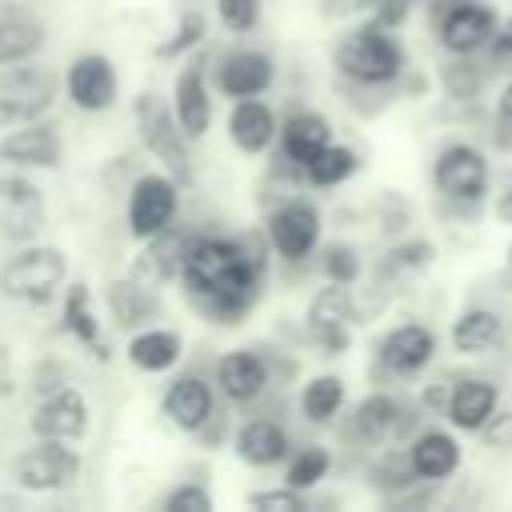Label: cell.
<instances>
[{"label":"cell","instance_id":"36","mask_svg":"<svg viewBox=\"0 0 512 512\" xmlns=\"http://www.w3.org/2000/svg\"><path fill=\"white\" fill-rule=\"evenodd\" d=\"M328 468H332V456H328L324 448H316V444H304V448L292 456V464H288V472H284V484L296 488V492H304V488L320 484V480L328 476Z\"/></svg>","mask_w":512,"mask_h":512},{"label":"cell","instance_id":"21","mask_svg":"<svg viewBox=\"0 0 512 512\" xmlns=\"http://www.w3.org/2000/svg\"><path fill=\"white\" fill-rule=\"evenodd\" d=\"M272 76H276L272 56L248 48V52H232V56L220 64L216 84H220L224 96L244 100V96H260V92H268V88H272Z\"/></svg>","mask_w":512,"mask_h":512},{"label":"cell","instance_id":"2","mask_svg":"<svg viewBox=\"0 0 512 512\" xmlns=\"http://www.w3.org/2000/svg\"><path fill=\"white\" fill-rule=\"evenodd\" d=\"M336 68L356 84H392L404 72V48L392 40L388 28L364 24L340 40Z\"/></svg>","mask_w":512,"mask_h":512},{"label":"cell","instance_id":"19","mask_svg":"<svg viewBox=\"0 0 512 512\" xmlns=\"http://www.w3.org/2000/svg\"><path fill=\"white\" fill-rule=\"evenodd\" d=\"M160 412L180 432H200L208 424V416L216 412V400H212L208 380H200V376H176L164 388V396H160Z\"/></svg>","mask_w":512,"mask_h":512},{"label":"cell","instance_id":"40","mask_svg":"<svg viewBox=\"0 0 512 512\" xmlns=\"http://www.w3.org/2000/svg\"><path fill=\"white\" fill-rule=\"evenodd\" d=\"M164 512H212V492L204 484H180L160 500Z\"/></svg>","mask_w":512,"mask_h":512},{"label":"cell","instance_id":"16","mask_svg":"<svg viewBox=\"0 0 512 512\" xmlns=\"http://www.w3.org/2000/svg\"><path fill=\"white\" fill-rule=\"evenodd\" d=\"M172 116L176 124L184 128L188 140L204 136L208 124H212V100H208V76H204V60L192 56L180 76H176V88H172Z\"/></svg>","mask_w":512,"mask_h":512},{"label":"cell","instance_id":"26","mask_svg":"<svg viewBox=\"0 0 512 512\" xmlns=\"http://www.w3.org/2000/svg\"><path fill=\"white\" fill-rule=\"evenodd\" d=\"M216 384L232 404H252L268 384V368L256 352H228L216 364Z\"/></svg>","mask_w":512,"mask_h":512},{"label":"cell","instance_id":"43","mask_svg":"<svg viewBox=\"0 0 512 512\" xmlns=\"http://www.w3.org/2000/svg\"><path fill=\"white\" fill-rule=\"evenodd\" d=\"M484 48H488L492 72H512V20L496 24V32H492V40Z\"/></svg>","mask_w":512,"mask_h":512},{"label":"cell","instance_id":"15","mask_svg":"<svg viewBox=\"0 0 512 512\" xmlns=\"http://www.w3.org/2000/svg\"><path fill=\"white\" fill-rule=\"evenodd\" d=\"M32 432L40 440H80L88 432V400L76 388H52L32 412Z\"/></svg>","mask_w":512,"mask_h":512},{"label":"cell","instance_id":"23","mask_svg":"<svg viewBox=\"0 0 512 512\" xmlns=\"http://www.w3.org/2000/svg\"><path fill=\"white\" fill-rule=\"evenodd\" d=\"M276 132H280V120H276V112H272L264 100L244 96V100L232 104L228 136H232V144H236L240 152H264V148L276 140Z\"/></svg>","mask_w":512,"mask_h":512},{"label":"cell","instance_id":"31","mask_svg":"<svg viewBox=\"0 0 512 512\" xmlns=\"http://www.w3.org/2000/svg\"><path fill=\"white\" fill-rule=\"evenodd\" d=\"M360 168V156L348 148V144H324L300 172L308 176V184H316V188H336V184H344L352 172Z\"/></svg>","mask_w":512,"mask_h":512},{"label":"cell","instance_id":"20","mask_svg":"<svg viewBox=\"0 0 512 512\" xmlns=\"http://www.w3.org/2000/svg\"><path fill=\"white\" fill-rule=\"evenodd\" d=\"M188 240H192V236L172 232V224H168L164 232L148 236V244H144L140 260L132 264V280H140V284L156 288V284H164V280L180 276V264H184V248H188Z\"/></svg>","mask_w":512,"mask_h":512},{"label":"cell","instance_id":"9","mask_svg":"<svg viewBox=\"0 0 512 512\" xmlns=\"http://www.w3.org/2000/svg\"><path fill=\"white\" fill-rule=\"evenodd\" d=\"M432 180L436 188L448 196V200H468L476 204L484 192H488V160L480 156V148L472 144H448L440 156H436V168H432Z\"/></svg>","mask_w":512,"mask_h":512},{"label":"cell","instance_id":"46","mask_svg":"<svg viewBox=\"0 0 512 512\" xmlns=\"http://www.w3.org/2000/svg\"><path fill=\"white\" fill-rule=\"evenodd\" d=\"M496 148H512V80L496 104Z\"/></svg>","mask_w":512,"mask_h":512},{"label":"cell","instance_id":"42","mask_svg":"<svg viewBox=\"0 0 512 512\" xmlns=\"http://www.w3.org/2000/svg\"><path fill=\"white\" fill-rule=\"evenodd\" d=\"M200 36H204V16H200V12H188V16L180 20V28H176V36H172L168 44H160V56H180L184 48H192V44H200Z\"/></svg>","mask_w":512,"mask_h":512},{"label":"cell","instance_id":"14","mask_svg":"<svg viewBox=\"0 0 512 512\" xmlns=\"http://www.w3.org/2000/svg\"><path fill=\"white\" fill-rule=\"evenodd\" d=\"M408 428H412V412L396 404L388 392L364 396L348 416V440L356 444H384L392 436H404Z\"/></svg>","mask_w":512,"mask_h":512},{"label":"cell","instance_id":"44","mask_svg":"<svg viewBox=\"0 0 512 512\" xmlns=\"http://www.w3.org/2000/svg\"><path fill=\"white\" fill-rule=\"evenodd\" d=\"M480 436L488 448H512V412H492L480 424Z\"/></svg>","mask_w":512,"mask_h":512},{"label":"cell","instance_id":"22","mask_svg":"<svg viewBox=\"0 0 512 512\" xmlns=\"http://www.w3.org/2000/svg\"><path fill=\"white\" fill-rule=\"evenodd\" d=\"M496 404H500L496 384H488V380H452L444 416L460 432H480V424L496 412Z\"/></svg>","mask_w":512,"mask_h":512},{"label":"cell","instance_id":"27","mask_svg":"<svg viewBox=\"0 0 512 512\" xmlns=\"http://www.w3.org/2000/svg\"><path fill=\"white\" fill-rule=\"evenodd\" d=\"M280 152L284 160H292L296 168H304L328 140H332V128L320 112H292L284 124H280Z\"/></svg>","mask_w":512,"mask_h":512},{"label":"cell","instance_id":"33","mask_svg":"<svg viewBox=\"0 0 512 512\" xmlns=\"http://www.w3.org/2000/svg\"><path fill=\"white\" fill-rule=\"evenodd\" d=\"M504 332V320L488 308H472V312H460V320L452 324V348L456 352H484L500 340Z\"/></svg>","mask_w":512,"mask_h":512},{"label":"cell","instance_id":"24","mask_svg":"<svg viewBox=\"0 0 512 512\" xmlns=\"http://www.w3.org/2000/svg\"><path fill=\"white\" fill-rule=\"evenodd\" d=\"M40 44H44L40 16L20 8V4H0V68L36 56Z\"/></svg>","mask_w":512,"mask_h":512},{"label":"cell","instance_id":"49","mask_svg":"<svg viewBox=\"0 0 512 512\" xmlns=\"http://www.w3.org/2000/svg\"><path fill=\"white\" fill-rule=\"evenodd\" d=\"M508 268H512V248H508Z\"/></svg>","mask_w":512,"mask_h":512},{"label":"cell","instance_id":"7","mask_svg":"<svg viewBox=\"0 0 512 512\" xmlns=\"http://www.w3.org/2000/svg\"><path fill=\"white\" fill-rule=\"evenodd\" d=\"M180 184L168 176V172H144L136 184H132V196H128V228L136 240H148L156 232H164L172 220H176V208H180Z\"/></svg>","mask_w":512,"mask_h":512},{"label":"cell","instance_id":"48","mask_svg":"<svg viewBox=\"0 0 512 512\" xmlns=\"http://www.w3.org/2000/svg\"><path fill=\"white\" fill-rule=\"evenodd\" d=\"M496 216H500L504 224H512V188H504V192L496 196Z\"/></svg>","mask_w":512,"mask_h":512},{"label":"cell","instance_id":"18","mask_svg":"<svg viewBox=\"0 0 512 512\" xmlns=\"http://www.w3.org/2000/svg\"><path fill=\"white\" fill-rule=\"evenodd\" d=\"M64 156V140L56 124H44L40 116L28 120V128H16L12 136L0 140V160L20 164V168H56Z\"/></svg>","mask_w":512,"mask_h":512},{"label":"cell","instance_id":"25","mask_svg":"<svg viewBox=\"0 0 512 512\" xmlns=\"http://www.w3.org/2000/svg\"><path fill=\"white\" fill-rule=\"evenodd\" d=\"M408 468H412L416 480H428V484L448 480L460 468V444L448 432H436V428L420 432L408 448Z\"/></svg>","mask_w":512,"mask_h":512},{"label":"cell","instance_id":"11","mask_svg":"<svg viewBox=\"0 0 512 512\" xmlns=\"http://www.w3.org/2000/svg\"><path fill=\"white\" fill-rule=\"evenodd\" d=\"M496 8L480 4V0H460L456 8H448L440 20H436V32H440V44L448 52H460V56H472L480 52L492 32H496Z\"/></svg>","mask_w":512,"mask_h":512},{"label":"cell","instance_id":"47","mask_svg":"<svg viewBox=\"0 0 512 512\" xmlns=\"http://www.w3.org/2000/svg\"><path fill=\"white\" fill-rule=\"evenodd\" d=\"M448 392H452V380H436V384H428V388H424V404H428L432 412H444Z\"/></svg>","mask_w":512,"mask_h":512},{"label":"cell","instance_id":"38","mask_svg":"<svg viewBox=\"0 0 512 512\" xmlns=\"http://www.w3.org/2000/svg\"><path fill=\"white\" fill-rule=\"evenodd\" d=\"M324 276L336 284H356L360 280V256L352 244H332L324 252Z\"/></svg>","mask_w":512,"mask_h":512},{"label":"cell","instance_id":"28","mask_svg":"<svg viewBox=\"0 0 512 512\" xmlns=\"http://www.w3.org/2000/svg\"><path fill=\"white\" fill-rule=\"evenodd\" d=\"M236 456L256 468H272L288 456V432L276 420H248L236 432Z\"/></svg>","mask_w":512,"mask_h":512},{"label":"cell","instance_id":"17","mask_svg":"<svg viewBox=\"0 0 512 512\" xmlns=\"http://www.w3.org/2000/svg\"><path fill=\"white\" fill-rule=\"evenodd\" d=\"M432 356H436V336H432L424 324H400V328H392V332L380 340V348H376V364H380V372H388V376H412V372H420Z\"/></svg>","mask_w":512,"mask_h":512},{"label":"cell","instance_id":"6","mask_svg":"<svg viewBox=\"0 0 512 512\" xmlns=\"http://www.w3.org/2000/svg\"><path fill=\"white\" fill-rule=\"evenodd\" d=\"M12 476L28 492H56V488L76 484L80 456H76V448H68V440H36L32 448H24L16 456Z\"/></svg>","mask_w":512,"mask_h":512},{"label":"cell","instance_id":"10","mask_svg":"<svg viewBox=\"0 0 512 512\" xmlns=\"http://www.w3.org/2000/svg\"><path fill=\"white\" fill-rule=\"evenodd\" d=\"M268 240L284 260H304L320 240V212L312 200H288L268 216Z\"/></svg>","mask_w":512,"mask_h":512},{"label":"cell","instance_id":"3","mask_svg":"<svg viewBox=\"0 0 512 512\" xmlns=\"http://www.w3.org/2000/svg\"><path fill=\"white\" fill-rule=\"evenodd\" d=\"M136 132L144 140V148L164 164V172L176 184L192 180V156H188V136L176 124L172 108L156 96V92H140L136 96Z\"/></svg>","mask_w":512,"mask_h":512},{"label":"cell","instance_id":"32","mask_svg":"<svg viewBox=\"0 0 512 512\" xmlns=\"http://www.w3.org/2000/svg\"><path fill=\"white\" fill-rule=\"evenodd\" d=\"M64 328H68V336H76L80 344H88L100 360L108 356L104 344H100V320L92 312V296H88L84 284H72L68 296H64Z\"/></svg>","mask_w":512,"mask_h":512},{"label":"cell","instance_id":"30","mask_svg":"<svg viewBox=\"0 0 512 512\" xmlns=\"http://www.w3.org/2000/svg\"><path fill=\"white\" fill-rule=\"evenodd\" d=\"M180 352H184V344H180V336L168 332V328H144V332H136L132 344H128V360H132V368H140V372H164V368H172V364L180 360Z\"/></svg>","mask_w":512,"mask_h":512},{"label":"cell","instance_id":"45","mask_svg":"<svg viewBox=\"0 0 512 512\" xmlns=\"http://www.w3.org/2000/svg\"><path fill=\"white\" fill-rule=\"evenodd\" d=\"M408 8H412V0H376V4H372V24H380V28H400V24L408 20Z\"/></svg>","mask_w":512,"mask_h":512},{"label":"cell","instance_id":"35","mask_svg":"<svg viewBox=\"0 0 512 512\" xmlns=\"http://www.w3.org/2000/svg\"><path fill=\"white\" fill-rule=\"evenodd\" d=\"M440 84L452 100H476L484 88V68L472 56L452 52V60H444V68H440Z\"/></svg>","mask_w":512,"mask_h":512},{"label":"cell","instance_id":"4","mask_svg":"<svg viewBox=\"0 0 512 512\" xmlns=\"http://www.w3.org/2000/svg\"><path fill=\"white\" fill-rule=\"evenodd\" d=\"M68 276L60 248H24L0 268V292L20 304H48Z\"/></svg>","mask_w":512,"mask_h":512},{"label":"cell","instance_id":"39","mask_svg":"<svg viewBox=\"0 0 512 512\" xmlns=\"http://www.w3.org/2000/svg\"><path fill=\"white\" fill-rule=\"evenodd\" d=\"M216 16L228 32H252L260 20V0H216Z\"/></svg>","mask_w":512,"mask_h":512},{"label":"cell","instance_id":"41","mask_svg":"<svg viewBox=\"0 0 512 512\" xmlns=\"http://www.w3.org/2000/svg\"><path fill=\"white\" fill-rule=\"evenodd\" d=\"M248 504L252 508H264V512H304L308 508V500H304V492H296V488H272V492H252L248 496Z\"/></svg>","mask_w":512,"mask_h":512},{"label":"cell","instance_id":"34","mask_svg":"<svg viewBox=\"0 0 512 512\" xmlns=\"http://www.w3.org/2000/svg\"><path fill=\"white\" fill-rule=\"evenodd\" d=\"M344 404V384L340 376H316L304 384V396H300V408L312 424H328Z\"/></svg>","mask_w":512,"mask_h":512},{"label":"cell","instance_id":"8","mask_svg":"<svg viewBox=\"0 0 512 512\" xmlns=\"http://www.w3.org/2000/svg\"><path fill=\"white\" fill-rule=\"evenodd\" d=\"M352 316H356V300H352L348 284L328 280V284L312 296V304H308V332H312V340L324 348V356H340V352L348 348V340H352V336H348Z\"/></svg>","mask_w":512,"mask_h":512},{"label":"cell","instance_id":"12","mask_svg":"<svg viewBox=\"0 0 512 512\" xmlns=\"http://www.w3.org/2000/svg\"><path fill=\"white\" fill-rule=\"evenodd\" d=\"M44 224V196L24 176H0V236L4 240H32Z\"/></svg>","mask_w":512,"mask_h":512},{"label":"cell","instance_id":"37","mask_svg":"<svg viewBox=\"0 0 512 512\" xmlns=\"http://www.w3.org/2000/svg\"><path fill=\"white\" fill-rule=\"evenodd\" d=\"M432 256H436V248H432L428 240H408V244H396V248L388 252L384 272H392V276H400V272H416V268L432 264Z\"/></svg>","mask_w":512,"mask_h":512},{"label":"cell","instance_id":"29","mask_svg":"<svg viewBox=\"0 0 512 512\" xmlns=\"http://www.w3.org/2000/svg\"><path fill=\"white\" fill-rule=\"evenodd\" d=\"M108 312L116 320V328H140L156 316V296L148 284L140 280H112L108 284Z\"/></svg>","mask_w":512,"mask_h":512},{"label":"cell","instance_id":"13","mask_svg":"<svg viewBox=\"0 0 512 512\" xmlns=\"http://www.w3.org/2000/svg\"><path fill=\"white\" fill-rule=\"evenodd\" d=\"M64 88H68V100H72L80 112H104V108H112V100H116V68L108 64V56L84 52V56H76V60L68 64Z\"/></svg>","mask_w":512,"mask_h":512},{"label":"cell","instance_id":"1","mask_svg":"<svg viewBox=\"0 0 512 512\" xmlns=\"http://www.w3.org/2000/svg\"><path fill=\"white\" fill-rule=\"evenodd\" d=\"M180 280L208 320L236 324L260 296L264 256L228 236H192L184 248Z\"/></svg>","mask_w":512,"mask_h":512},{"label":"cell","instance_id":"5","mask_svg":"<svg viewBox=\"0 0 512 512\" xmlns=\"http://www.w3.org/2000/svg\"><path fill=\"white\" fill-rule=\"evenodd\" d=\"M56 100V76L36 64H4L0 68V128L28 124L44 116Z\"/></svg>","mask_w":512,"mask_h":512}]
</instances>
